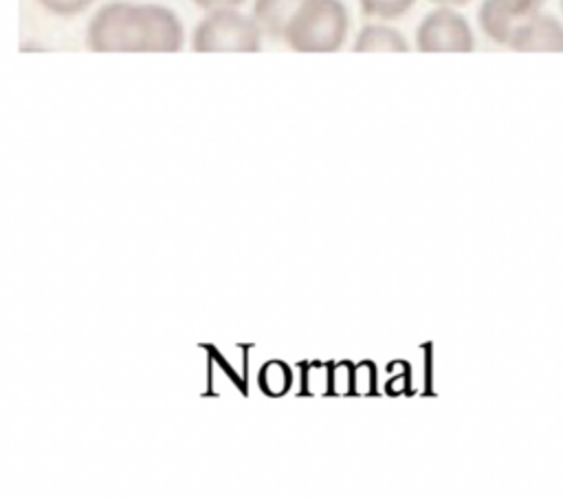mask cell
<instances>
[{
    "label": "cell",
    "instance_id": "cell-6",
    "mask_svg": "<svg viewBox=\"0 0 563 499\" xmlns=\"http://www.w3.org/2000/svg\"><path fill=\"white\" fill-rule=\"evenodd\" d=\"M508 48L519 53H563V24L550 13H534L523 20Z\"/></svg>",
    "mask_w": 563,
    "mask_h": 499
},
{
    "label": "cell",
    "instance_id": "cell-8",
    "mask_svg": "<svg viewBox=\"0 0 563 499\" xmlns=\"http://www.w3.org/2000/svg\"><path fill=\"white\" fill-rule=\"evenodd\" d=\"M354 51H391V53H405L409 51L407 40L391 26L385 24H367L361 29Z\"/></svg>",
    "mask_w": 563,
    "mask_h": 499
},
{
    "label": "cell",
    "instance_id": "cell-12",
    "mask_svg": "<svg viewBox=\"0 0 563 499\" xmlns=\"http://www.w3.org/2000/svg\"><path fill=\"white\" fill-rule=\"evenodd\" d=\"M431 2H435V4H440V7H464V4H468L471 0H431Z\"/></svg>",
    "mask_w": 563,
    "mask_h": 499
},
{
    "label": "cell",
    "instance_id": "cell-4",
    "mask_svg": "<svg viewBox=\"0 0 563 499\" xmlns=\"http://www.w3.org/2000/svg\"><path fill=\"white\" fill-rule=\"evenodd\" d=\"M416 48L422 53H471L475 37L462 13L451 7H438L418 24Z\"/></svg>",
    "mask_w": 563,
    "mask_h": 499
},
{
    "label": "cell",
    "instance_id": "cell-9",
    "mask_svg": "<svg viewBox=\"0 0 563 499\" xmlns=\"http://www.w3.org/2000/svg\"><path fill=\"white\" fill-rule=\"evenodd\" d=\"M416 0H358L361 11L369 18H380V20H396L405 15Z\"/></svg>",
    "mask_w": 563,
    "mask_h": 499
},
{
    "label": "cell",
    "instance_id": "cell-5",
    "mask_svg": "<svg viewBox=\"0 0 563 499\" xmlns=\"http://www.w3.org/2000/svg\"><path fill=\"white\" fill-rule=\"evenodd\" d=\"M545 0H484L479 7V26L488 40L508 46L517 26L539 13Z\"/></svg>",
    "mask_w": 563,
    "mask_h": 499
},
{
    "label": "cell",
    "instance_id": "cell-2",
    "mask_svg": "<svg viewBox=\"0 0 563 499\" xmlns=\"http://www.w3.org/2000/svg\"><path fill=\"white\" fill-rule=\"evenodd\" d=\"M347 26L341 0H308L290 20L284 42L299 53H332L343 46Z\"/></svg>",
    "mask_w": 563,
    "mask_h": 499
},
{
    "label": "cell",
    "instance_id": "cell-11",
    "mask_svg": "<svg viewBox=\"0 0 563 499\" xmlns=\"http://www.w3.org/2000/svg\"><path fill=\"white\" fill-rule=\"evenodd\" d=\"M200 9H207V11H213V9H224V7H240L244 0H194Z\"/></svg>",
    "mask_w": 563,
    "mask_h": 499
},
{
    "label": "cell",
    "instance_id": "cell-3",
    "mask_svg": "<svg viewBox=\"0 0 563 499\" xmlns=\"http://www.w3.org/2000/svg\"><path fill=\"white\" fill-rule=\"evenodd\" d=\"M262 29L255 18H249L233 7L209 11L194 31L191 48L198 53H257Z\"/></svg>",
    "mask_w": 563,
    "mask_h": 499
},
{
    "label": "cell",
    "instance_id": "cell-10",
    "mask_svg": "<svg viewBox=\"0 0 563 499\" xmlns=\"http://www.w3.org/2000/svg\"><path fill=\"white\" fill-rule=\"evenodd\" d=\"M48 13L55 15H77L86 11L95 0H37Z\"/></svg>",
    "mask_w": 563,
    "mask_h": 499
},
{
    "label": "cell",
    "instance_id": "cell-13",
    "mask_svg": "<svg viewBox=\"0 0 563 499\" xmlns=\"http://www.w3.org/2000/svg\"><path fill=\"white\" fill-rule=\"evenodd\" d=\"M561 9H563V0H561Z\"/></svg>",
    "mask_w": 563,
    "mask_h": 499
},
{
    "label": "cell",
    "instance_id": "cell-1",
    "mask_svg": "<svg viewBox=\"0 0 563 499\" xmlns=\"http://www.w3.org/2000/svg\"><path fill=\"white\" fill-rule=\"evenodd\" d=\"M183 24L174 11L158 4L110 2L101 7L86 44L95 53H174L183 48Z\"/></svg>",
    "mask_w": 563,
    "mask_h": 499
},
{
    "label": "cell",
    "instance_id": "cell-7",
    "mask_svg": "<svg viewBox=\"0 0 563 499\" xmlns=\"http://www.w3.org/2000/svg\"><path fill=\"white\" fill-rule=\"evenodd\" d=\"M308 0H255L253 18L271 40H284L290 20Z\"/></svg>",
    "mask_w": 563,
    "mask_h": 499
}]
</instances>
